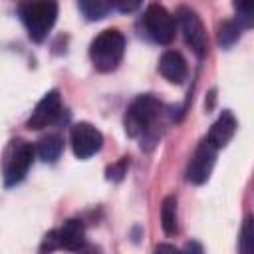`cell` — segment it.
I'll use <instances>...</instances> for the list:
<instances>
[{"label": "cell", "instance_id": "1", "mask_svg": "<svg viewBox=\"0 0 254 254\" xmlns=\"http://www.w3.org/2000/svg\"><path fill=\"white\" fill-rule=\"evenodd\" d=\"M18 14L34 42L46 40L58 20V0H22Z\"/></svg>", "mask_w": 254, "mask_h": 254}, {"label": "cell", "instance_id": "2", "mask_svg": "<svg viewBox=\"0 0 254 254\" xmlns=\"http://www.w3.org/2000/svg\"><path fill=\"white\" fill-rule=\"evenodd\" d=\"M123 54H125V36L115 28L99 32L89 46L91 64L97 71L103 73L113 71L121 64Z\"/></svg>", "mask_w": 254, "mask_h": 254}, {"label": "cell", "instance_id": "3", "mask_svg": "<svg viewBox=\"0 0 254 254\" xmlns=\"http://www.w3.org/2000/svg\"><path fill=\"white\" fill-rule=\"evenodd\" d=\"M34 147L24 139H14L8 143L2 157V175L6 187L18 185L28 175V169L34 161Z\"/></svg>", "mask_w": 254, "mask_h": 254}, {"label": "cell", "instance_id": "4", "mask_svg": "<svg viewBox=\"0 0 254 254\" xmlns=\"http://www.w3.org/2000/svg\"><path fill=\"white\" fill-rule=\"evenodd\" d=\"M159 113H161V101L155 95L151 93L137 95L125 111V119H123L125 133L131 137L141 135L159 117Z\"/></svg>", "mask_w": 254, "mask_h": 254}, {"label": "cell", "instance_id": "5", "mask_svg": "<svg viewBox=\"0 0 254 254\" xmlns=\"http://www.w3.org/2000/svg\"><path fill=\"white\" fill-rule=\"evenodd\" d=\"M177 22L181 26L187 46L194 52L196 58H204L208 50V36H206V28L202 20L198 18V14L187 6H181L177 12Z\"/></svg>", "mask_w": 254, "mask_h": 254}, {"label": "cell", "instance_id": "6", "mask_svg": "<svg viewBox=\"0 0 254 254\" xmlns=\"http://www.w3.org/2000/svg\"><path fill=\"white\" fill-rule=\"evenodd\" d=\"M143 26L149 38L157 44H171L175 38V18L171 12L161 6V4H151L147 6L143 14Z\"/></svg>", "mask_w": 254, "mask_h": 254}, {"label": "cell", "instance_id": "7", "mask_svg": "<svg viewBox=\"0 0 254 254\" xmlns=\"http://www.w3.org/2000/svg\"><path fill=\"white\" fill-rule=\"evenodd\" d=\"M69 141H71V149L73 155L77 159H89L91 155H95L101 145H103V135L97 127H93L87 121H79L71 127L69 133Z\"/></svg>", "mask_w": 254, "mask_h": 254}, {"label": "cell", "instance_id": "8", "mask_svg": "<svg viewBox=\"0 0 254 254\" xmlns=\"http://www.w3.org/2000/svg\"><path fill=\"white\" fill-rule=\"evenodd\" d=\"M216 151L206 139L198 143V147L194 149L190 161H189V167H187V181L192 183V185H202L208 181L210 173H212V167H214V161H216Z\"/></svg>", "mask_w": 254, "mask_h": 254}, {"label": "cell", "instance_id": "9", "mask_svg": "<svg viewBox=\"0 0 254 254\" xmlns=\"http://www.w3.org/2000/svg\"><path fill=\"white\" fill-rule=\"evenodd\" d=\"M60 113H62V97H60V93H58L56 89H52V91H48V93L38 101V105L34 107V111H32V115L28 117L26 125H28V129L40 131V129L52 125V123L58 119Z\"/></svg>", "mask_w": 254, "mask_h": 254}, {"label": "cell", "instance_id": "10", "mask_svg": "<svg viewBox=\"0 0 254 254\" xmlns=\"http://www.w3.org/2000/svg\"><path fill=\"white\" fill-rule=\"evenodd\" d=\"M236 127H238V121H236L234 113L226 109V111H222L220 117L212 123L206 141H208L214 149H222V147H226V145L230 143V139L234 137Z\"/></svg>", "mask_w": 254, "mask_h": 254}, {"label": "cell", "instance_id": "11", "mask_svg": "<svg viewBox=\"0 0 254 254\" xmlns=\"http://www.w3.org/2000/svg\"><path fill=\"white\" fill-rule=\"evenodd\" d=\"M159 71L161 75L171 81V83H183L187 79V73H189V67H187V60L175 52V50H167L161 60H159Z\"/></svg>", "mask_w": 254, "mask_h": 254}, {"label": "cell", "instance_id": "12", "mask_svg": "<svg viewBox=\"0 0 254 254\" xmlns=\"http://www.w3.org/2000/svg\"><path fill=\"white\" fill-rule=\"evenodd\" d=\"M56 236H58V244L60 248H65V250H71V252H77L83 248L85 244V228L79 220H65L62 224V228L56 230Z\"/></svg>", "mask_w": 254, "mask_h": 254}, {"label": "cell", "instance_id": "13", "mask_svg": "<svg viewBox=\"0 0 254 254\" xmlns=\"http://www.w3.org/2000/svg\"><path fill=\"white\" fill-rule=\"evenodd\" d=\"M64 151V139L60 135H48L38 143V157L46 163H56Z\"/></svg>", "mask_w": 254, "mask_h": 254}, {"label": "cell", "instance_id": "14", "mask_svg": "<svg viewBox=\"0 0 254 254\" xmlns=\"http://www.w3.org/2000/svg\"><path fill=\"white\" fill-rule=\"evenodd\" d=\"M161 226L165 230V234H175L179 224H177V196L175 194H169L163 198V204H161Z\"/></svg>", "mask_w": 254, "mask_h": 254}, {"label": "cell", "instance_id": "15", "mask_svg": "<svg viewBox=\"0 0 254 254\" xmlns=\"http://www.w3.org/2000/svg\"><path fill=\"white\" fill-rule=\"evenodd\" d=\"M77 6L81 10V14L95 22V20H101L109 14L111 10V0H77Z\"/></svg>", "mask_w": 254, "mask_h": 254}, {"label": "cell", "instance_id": "16", "mask_svg": "<svg viewBox=\"0 0 254 254\" xmlns=\"http://www.w3.org/2000/svg\"><path fill=\"white\" fill-rule=\"evenodd\" d=\"M240 30H242V26L238 24V20H226V22H222V24L218 26V36H216L218 44H220L222 48H230L232 44L238 42Z\"/></svg>", "mask_w": 254, "mask_h": 254}, {"label": "cell", "instance_id": "17", "mask_svg": "<svg viewBox=\"0 0 254 254\" xmlns=\"http://www.w3.org/2000/svg\"><path fill=\"white\" fill-rule=\"evenodd\" d=\"M234 8L238 14V24L248 28L252 26V18H254V0H234Z\"/></svg>", "mask_w": 254, "mask_h": 254}, {"label": "cell", "instance_id": "18", "mask_svg": "<svg viewBox=\"0 0 254 254\" xmlns=\"http://www.w3.org/2000/svg\"><path fill=\"white\" fill-rule=\"evenodd\" d=\"M254 232H252V218L248 216L242 224V232H240V250L242 254H250L252 252V246H254V240H252Z\"/></svg>", "mask_w": 254, "mask_h": 254}, {"label": "cell", "instance_id": "19", "mask_svg": "<svg viewBox=\"0 0 254 254\" xmlns=\"http://www.w3.org/2000/svg\"><path fill=\"white\" fill-rule=\"evenodd\" d=\"M127 167H129L127 157L119 159L117 163H113L111 167H107V179H109V181H121V179H123V175L127 173Z\"/></svg>", "mask_w": 254, "mask_h": 254}, {"label": "cell", "instance_id": "20", "mask_svg": "<svg viewBox=\"0 0 254 254\" xmlns=\"http://www.w3.org/2000/svg\"><path fill=\"white\" fill-rule=\"evenodd\" d=\"M141 2L143 0H111V6L123 14H129V12H135L141 6Z\"/></svg>", "mask_w": 254, "mask_h": 254}, {"label": "cell", "instance_id": "21", "mask_svg": "<svg viewBox=\"0 0 254 254\" xmlns=\"http://www.w3.org/2000/svg\"><path fill=\"white\" fill-rule=\"evenodd\" d=\"M60 248V244H58V236H56V230H50L46 236H44V242H42V246H40V250L42 252H52V250H58Z\"/></svg>", "mask_w": 254, "mask_h": 254}, {"label": "cell", "instance_id": "22", "mask_svg": "<svg viewBox=\"0 0 254 254\" xmlns=\"http://www.w3.org/2000/svg\"><path fill=\"white\" fill-rule=\"evenodd\" d=\"M159 250H169V252H177V248H175V246H167V244H159V246H157V252H159Z\"/></svg>", "mask_w": 254, "mask_h": 254}, {"label": "cell", "instance_id": "23", "mask_svg": "<svg viewBox=\"0 0 254 254\" xmlns=\"http://www.w3.org/2000/svg\"><path fill=\"white\" fill-rule=\"evenodd\" d=\"M185 250H187V252H190V250H196V252H202V248H200V246H196V244H187V246H185Z\"/></svg>", "mask_w": 254, "mask_h": 254}]
</instances>
